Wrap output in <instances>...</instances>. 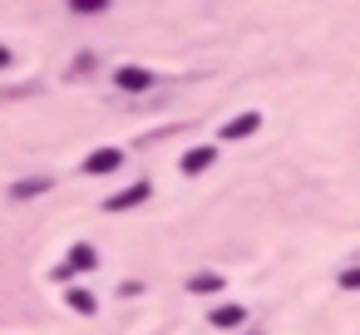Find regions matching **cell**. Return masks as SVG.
Returning <instances> with one entry per match:
<instances>
[{
  "label": "cell",
  "instance_id": "6da1fadb",
  "mask_svg": "<svg viewBox=\"0 0 360 335\" xmlns=\"http://www.w3.org/2000/svg\"><path fill=\"white\" fill-rule=\"evenodd\" d=\"M114 84H119V89H129V94H139V89H148V84H153V74H148V70H139V65H124V70H114Z\"/></svg>",
  "mask_w": 360,
  "mask_h": 335
},
{
  "label": "cell",
  "instance_id": "7a4b0ae2",
  "mask_svg": "<svg viewBox=\"0 0 360 335\" xmlns=\"http://www.w3.org/2000/svg\"><path fill=\"white\" fill-rule=\"evenodd\" d=\"M143 197H148V183H134V188H124L119 197H109L104 207H109V212H124V207H139Z\"/></svg>",
  "mask_w": 360,
  "mask_h": 335
},
{
  "label": "cell",
  "instance_id": "3957f363",
  "mask_svg": "<svg viewBox=\"0 0 360 335\" xmlns=\"http://www.w3.org/2000/svg\"><path fill=\"white\" fill-rule=\"evenodd\" d=\"M119 163H124V153H119V148H99V153H89V163H84V168H89V173H114Z\"/></svg>",
  "mask_w": 360,
  "mask_h": 335
},
{
  "label": "cell",
  "instance_id": "277c9868",
  "mask_svg": "<svg viewBox=\"0 0 360 335\" xmlns=\"http://www.w3.org/2000/svg\"><path fill=\"white\" fill-rule=\"evenodd\" d=\"M89 266H94V251H89V247H75V251H70V266H60L55 276H75V271H89Z\"/></svg>",
  "mask_w": 360,
  "mask_h": 335
},
{
  "label": "cell",
  "instance_id": "5b68a950",
  "mask_svg": "<svg viewBox=\"0 0 360 335\" xmlns=\"http://www.w3.org/2000/svg\"><path fill=\"white\" fill-rule=\"evenodd\" d=\"M257 124H262L257 114H242V119H232V124L222 129V138H247V133H257Z\"/></svg>",
  "mask_w": 360,
  "mask_h": 335
},
{
  "label": "cell",
  "instance_id": "8992f818",
  "mask_svg": "<svg viewBox=\"0 0 360 335\" xmlns=\"http://www.w3.org/2000/svg\"><path fill=\"white\" fill-rule=\"evenodd\" d=\"M242 320H247L242 306H217V310H212V325H222V330H232V325H242Z\"/></svg>",
  "mask_w": 360,
  "mask_h": 335
},
{
  "label": "cell",
  "instance_id": "52a82bcc",
  "mask_svg": "<svg viewBox=\"0 0 360 335\" xmlns=\"http://www.w3.org/2000/svg\"><path fill=\"white\" fill-rule=\"evenodd\" d=\"M207 163H212V148H193V153L183 158V173H202Z\"/></svg>",
  "mask_w": 360,
  "mask_h": 335
},
{
  "label": "cell",
  "instance_id": "ba28073f",
  "mask_svg": "<svg viewBox=\"0 0 360 335\" xmlns=\"http://www.w3.org/2000/svg\"><path fill=\"white\" fill-rule=\"evenodd\" d=\"M193 291H222V276H212V271H202V276H193Z\"/></svg>",
  "mask_w": 360,
  "mask_h": 335
},
{
  "label": "cell",
  "instance_id": "9c48e42d",
  "mask_svg": "<svg viewBox=\"0 0 360 335\" xmlns=\"http://www.w3.org/2000/svg\"><path fill=\"white\" fill-rule=\"evenodd\" d=\"M70 306H75L79 315H89V310H94V296H89V291H70Z\"/></svg>",
  "mask_w": 360,
  "mask_h": 335
},
{
  "label": "cell",
  "instance_id": "30bf717a",
  "mask_svg": "<svg viewBox=\"0 0 360 335\" xmlns=\"http://www.w3.org/2000/svg\"><path fill=\"white\" fill-rule=\"evenodd\" d=\"M45 188H50V183H45V178H35V183H20V188H15V197H30V192H45Z\"/></svg>",
  "mask_w": 360,
  "mask_h": 335
},
{
  "label": "cell",
  "instance_id": "8fae6325",
  "mask_svg": "<svg viewBox=\"0 0 360 335\" xmlns=\"http://www.w3.org/2000/svg\"><path fill=\"white\" fill-rule=\"evenodd\" d=\"M340 281H345V286H355V291H360V271H345V276H340Z\"/></svg>",
  "mask_w": 360,
  "mask_h": 335
},
{
  "label": "cell",
  "instance_id": "7c38bea8",
  "mask_svg": "<svg viewBox=\"0 0 360 335\" xmlns=\"http://www.w3.org/2000/svg\"><path fill=\"white\" fill-rule=\"evenodd\" d=\"M6 60H11V55H6V50H0V65H6Z\"/></svg>",
  "mask_w": 360,
  "mask_h": 335
}]
</instances>
